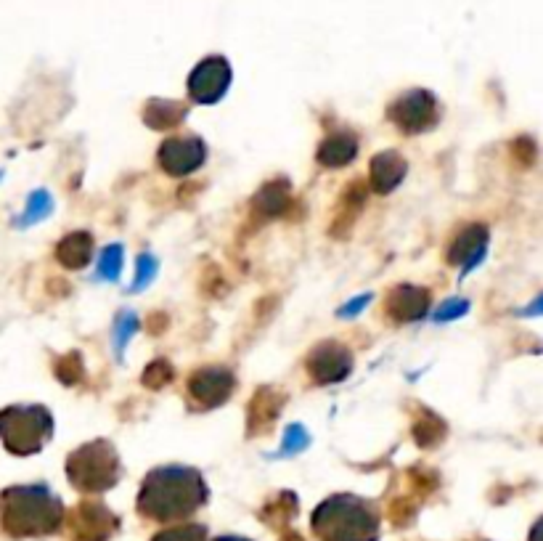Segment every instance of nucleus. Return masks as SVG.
Here are the masks:
<instances>
[{"instance_id": "f257e3e1", "label": "nucleus", "mask_w": 543, "mask_h": 541, "mask_svg": "<svg viewBox=\"0 0 543 541\" xmlns=\"http://www.w3.org/2000/svg\"><path fill=\"white\" fill-rule=\"evenodd\" d=\"M204 499V486L194 470L183 467H165L151 475L144 486V494L138 496V504L146 515L159 520L181 518L186 512L197 510Z\"/></svg>"}, {"instance_id": "f03ea898", "label": "nucleus", "mask_w": 543, "mask_h": 541, "mask_svg": "<svg viewBox=\"0 0 543 541\" xmlns=\"http://www.w3.org/2000/svg\"><path fill=\"white\" fill-rule=\"evenodd\" d=\"M316 531L324 541H374L377 518L358 499L337 496L316 512Z\"/></svg>"}, {"instance_id": "7ed1b4c3", "label": "nucleus", "mask_w": 543, "mask_h": 541, "mask_svg": "<svg viewBox=\"0 0 543 541\" xmlns=\"http://www.w3.org/2000/svg\"><path fill=\"white\" fill-rule=\"evenodd\" d=\"M14 504H11V528L24 531V534H43L59 526L61 507L59 502L48 494V488H19L11 491Z\"/></svg>"}, {"instance_id": "20e7f679", "label": "nucleus", "mask_w": 543, "mask_h": 541, "mask_svg": "<svg viewBox=\"0 0 543 541\" xmlns=\"http://www.w3.org/2000/svg\"><path fill=\"white\" fill-rule=\"evenodd\" d=\"M69 478L75 481V486L88 488V491L112 486L114 478H117V459H114L112 449L104 443L85 446L69 462Z\"/></svg>"}, {"instance_id": "39448f33", "label": "nucleus", "mask_w": 543, "mask_h": 541, "mask_svg": "<svg viewBox=\"0 0 543 541\" xmlns=\"http://www.w3.org/2000/svg\"><path fill=\"white\" fill-rule=\"evenodd\" d=\"M228 83H231V69H228L226 59L212 56L191 72L189 91L199 104H215L228 91Z\"/></svg>"}, {"instance_id": "423d86ee", "label": "nucleus", "mask_w": 543, "mask_h": 541, "mask_svg": "<svg viewBox=\"0 0 543 541\" xmlns=\"http://www.w3.org/2000/svg\"><path fill=\"white\" fill-rule=\"evenodd\" d=\"M204 160V146L197 138H173L159 149V162L165 165L167 173L183 176L197 170Z\"/></svg>"}, {"instance_id": "0eeeda50", "label": "nucleus", "mask_w": 543, "mask_h": 541, "mask_svg": "<svg viewBox=\"0 0 543 541\" xmlns=\"http://www.w3.org/2000/svg\"><path fill=\"white\" fill-rule=\"evenodd\" d=\"M393 120H398L400 128L422 130L430 128L435 120V99L424 91H411L393 107Z\"/></svg>"}, {"instance_id": "6e6552de", "label": "nucleus", "mask_w": 543, "mask_h": 541, "mask_svg": "<svg viewBox=\"0 0 543 541\" xmlns=\"http://www.w3.org/2000/svg\"><path fill=\"white\" fill-rule=\"evenodd\" d=\"M310 369L318 382H337L350 372V359L337 345H321L310 359Z\"/></svg>"}, {"instance_id": "1a4fd4ad", "label": "nucleus", "mask_w": 543, "mask_h": 541, "mask_svg": "<svg viewBox=\"0 0 543 541\" xmlns=\"http://www.w3.org/2000/svg\"><path fill=\"white\" fill-rule=\"evenodd\" d=\"M234 388V380L231 374L223 372V369H207V372H199L191 382V393L204 401V404H220L223 398L231 393Z\"/></svg>"}, {"instance_id": "9d476101", "label": "nucleus", "mask_w": 543, "mask_h": 541, "mask_svg": "<svg viewBox=\"0 0 543 541\" xmlns=\"http://www.w3.org/2000/svg\"><path fill=\"white\" fill-rule=\"evenodd\" d=\"M403 173H406V162L400 160L398 154L385 152L379 154L374 165H371V183H374L377 191H390L398 186Z\"/></svg>"}, {"instance_id": "9b49d317", "label": "nucleus", "mask_w": 543, "mask_h": 541, "mask_svg": "<svg viewBox=\"0 0 543 541\" xmlns=\"http://www.w3.org/2000/svg\"><path fill=\"white\" fill-rule=\"evenodd\" d=\"M485 255V231L480 226L464 231L459 237V242L453 244L451 260H461L464 263V271L461 274H469L475 263H480Z\"/></svg>"}, {"instance_id": "f8f14e48", "label": "nucleus", "mask_w": 543, "mask_h": 541, "mask_svg": "<svg viewBox=\"0 0 543 541\" xmlns=\"http://www.w3.org/2000/svg\"><path fill=\"white\" fill-rule=\"evenodd\" d=\"M427 305H430L427 292L411 290V287H403V290H398L393 298H390V311H393V316H398V319L403 321L422 319Z\"/></svg>"}, {"instance_id": "ddd939ff", "label": "nucleus", "mask_w": 543, "mask_h": 541, "mask_svg": "<svg viewBox=\"0 0 543 541\" xmlns=\"http://www.w3.org/2000/svg\"><path fill=\"white\" fill-rule=\"evenodd\" d=\"M355 152H358L355 138L347 136V133H340V136H334L326 141L321 154H318V160L324 162V165H329V168H342L345 162L353 160Z\"/></svg>"}, {"instance_id": "4468645a", "label": "nucleus", "mask_w": 543, "mask_h": 541, "mask_svg": "<svg viewBox=\"0 0 543 541\" xmlns=\"http://www.w3.org/2000/svg\"><path fill=\"white\" fill-rule=\"evenodd\" d=\"M91 258V237L88 234H72L61 242L59 260L69 268H80Z\"/></svg>"}, {"instance_id": "2eb2a0df", "label": "nucleus", "mask_w": 543, "mask_h": 541, "mask_svg": "<svg viewBox=\"0 0 543 541\" xmlns=\"http://www.w3.org/2000/svg\"><path fill=\"white\" fill-rule=\"evenodd\" d=\"M53 210V199L48 191H35L30 197V205H27V213L22 218V226H30V223H38L43 218H48Z\"/></svg>"}, {"instance_id": "dca6fc26", "label": "nucleus", "mask_w": 543, "mask_h": 541, "mask_svg": "<svg viewBox=\"0 0 543 541\" xmlns=\"http://www.w3.org/2000/svg\"><path fill=\"white\" fill-rule=\"evenodd\" d=\"M122 271V247L120 244H109L104 252H101L99 260V274L104 276L106 282H117Z\"/></svg>"}, {"instance_id": "f3484780", "label": "nucleus", "mask_w": 543, "mask_h": 541, "mask_svg": "<svg viewBox=\"0 0 543 541\" xmlns=\"http://www.w3.org/2000/svg\"><path fill=\"white\" fill-rule=\"evenodd\" d=\"M138 329V319L136 313H120V319H117V327H114V351L122 353L125 351V345L130 343V337Z\"/></svg>"}, {"instance_id": "a211bd4d", "label": "nucleus", "mask_w": 543, "mask_h": 541, "mask_svg": "<svg viewBox=\"0 0 543 541\" xmlns=\"http://www.w3.org/2000/svg\"><path fill=\"white\" fill-rule=\"evenodd\" d=\"M157 258L154 255H149V252H144L141 258H138V271H136V282H133V287H130V292H138L144 290V287H149L151 282H154V276H157Z\"/></svg>"}, {"instance_id": "6ab92c4d", "label": "nucleus", "mask_w": 543, "mask_h": 541, "mask_svg": "<svg viewBox=\"0 0 543 541\" xmlns=\"http://www.w3.org/2000/svg\"><path fill=\"white\" fill-rule=\"evenodd\" d=\"M308 433L302 430V425H292L287 430V435H284V446H281L279 457H295V454H300L302 449H308Z\"/></svg>"}, {"instance_id": "aec40b11", "label": "nucleus", "mask_w": 543, "mask_h": 541, "mask_svg": "<svg viewBox=\"0 0 543 541\" xmlns=\"http://www.w3.org/2000/svg\"><path fill=\"white\" fill-rule=\"evenodd\" d=\"M467 311H469L467 300H459V298L445 300V303L438 308V313H435V321H453V319H459V316H464Z\"/></svg>"}, {"instance_id": "412c9836", "label": "nucleus", "mask_w": 543, "mask_h": 541, "mask_svg": "<svg viewBox=\"0 0 543 541\" xmlns=\"http://www.w3.org/2000/svg\"><path fill=\"white\" fill-rule=\"evenodd\" d=\"M157 541H204V531L197 526L181 528V531H170V534H162Z\"/></svg>"}, {"instance_id": "4be33fe9", "label": "nucleus", "mask_w": 543, "mask_h": 541, "mask_svg": "<svg viewBox=\"0 0 543 541\" xmlns=\"http://www.w3.org/2000/svg\"><path fill=\"white\" fill-rule=\"evenodd\" d=\"M371 300H374V295H361V298L350 300V303L340 308V319H353V316H358V313L371 303Z\"/></svg>"}, {"instance_id": "5701e85b", "label": "nucleus", "mask_w": 543, "mask_h": 541, "mask_svg": "<svg viewBox=\"0 0 543 541\" xmlns=\"http://www.w3.org/2000/svg\"><path fill=\"white\" fill-rule=\"evenodd\" d=\"M218 541H244V539H218Z\"/></svg>"}]
</instances>
